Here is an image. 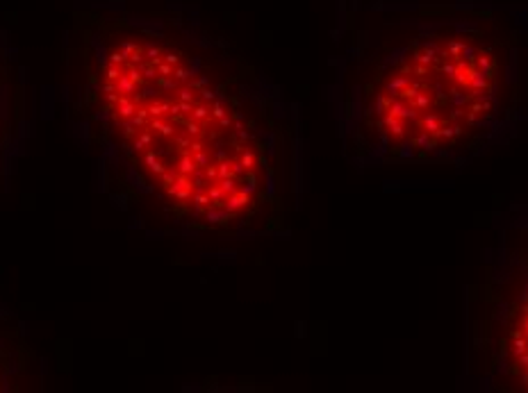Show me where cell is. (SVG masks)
<instances>
[{
    "label": "cell",
    "mask_w": 528,
    "mask_h": 393,
    "mask_svg": "<svg viewBox=\"0 0 528 393\" xmlns=\"http://www.w3.org/2000/svg\"><path fill=\"white\" fill-rule=\"evenodd\" d=\"M169 105H171V100H160V98H153L148 102V114L150 118H162L169 114Z\"/></svg>",
    "instance_id": "3"
},
{
    "label": "cell",
    "mask_w": 528,
    "mask_h": 393,
    "mask_svg": "<svg viewBox=\"0 0 528 393\" xmlns=\"http://www.w3.org/2000/svg\"><path fill=\"white\" fill-rule=\"evenodd\" d=\"M501 298V329L496 341L501 375L515 389L528 391V218L522 241L512 253Z\"/></svg>",
    "instance_id": "2"
},
{
    "label": "cell",
    "mask_w": 528,
    "mask_h": 393,
    "mask_svg": "<svg viewBox=\"0 0 528 393\" xmlns=\"http://www.w3.org/2000/svg\"><path fill=\"white\" fill-rule=\"evenodd\" d=\"M137 87H139V84H135L130 80V77L125 75H121L119 80H116V91H119V94H125V96H132V94H137Z\"/></svg>",
    "instance_id": "4"
},
{
    "label": "cell",
    "mask_w": 528,
    "mask_h": 393,
    "mask_svg": "<svg viewBox=\"0 0 528 393\" xmlns=\"http://www.w3.org/2000/svg\"><path fill=\"white\" fill-rule=\"evenodd\" d=\"M178 175H180V173H178V168H176L173 164H171V166H166V170L160 175V184H162L164 189H166V187H171V184L176 182V180H178Z\"/></svg>",
    "instance_id": "5"
},
{
    "label": "cell",
    "mask_w": 528,
    "mask_h": 393,
    "mask_svg": "<svg viewBox=\"0 0 528 393\" xmlns=\"http://www.w3.org/2000/svg\"><path fill=\"white\" fill-rule=\"evenodd\" d=\"M519 34L478 12H433L387 25L364 89L376 146L398 159L474 148L508 114Z\"/></svg>",
    "instance_id": "1"
}]
</instances>
